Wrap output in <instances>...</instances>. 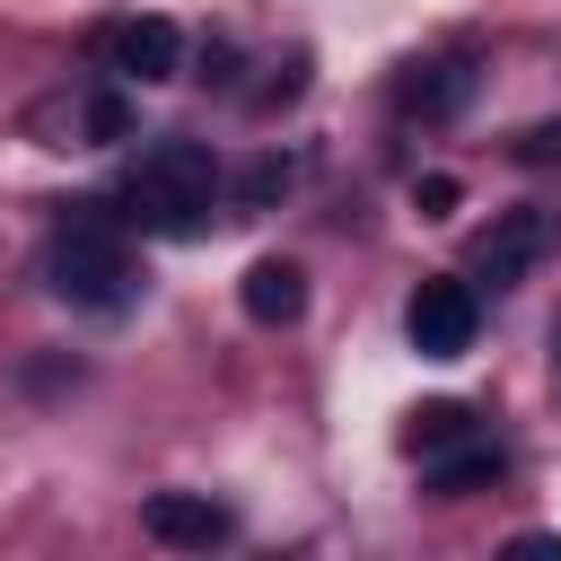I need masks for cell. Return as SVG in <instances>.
<instances>
[{"label": "cell", "instance_id": "cell-1", "mask_svg": "<svg viewBox=\"0 0 561 561\" xmlns=\"http://www.w3.org/2000/svg\"><path fill=\"white\" fill-rule=\"evenodd\" d=\"M123 202H131L140 228L193 237V228L210 219V202H219V158H210L202 140H149L140 167H131V184H123Z\"/></svg>", "mask_w": 561, "mask_h": 561}, {"label": "cell", "instance_id": "cell-2", "mask_svg": "<svg viewBox=\"0 0 561 561\" xmlns=\"http://www.w3.org/2000/svg\"><path fill=\"white\" fill-rule=\"evenodd\" d=\"M44 280H53V298H70V307H96V316H114L123 298H131V245H123V228L88 202L61 237H53V254H44Z\"/></svg>", "mask_w": 561, "mask_h": 561}, {"label": "cell", "instance_id": "cell-3", "mask_svg": "<svg viewBox=\"0 0 561 561\" xmlns=\"http://www.w3.org/2000/svg\"><path fill=\"white\" fill-rule=\"evenodd\" d=\"M473 324H482L473 280H421L412 307H403V342H412L421 359H465V351H473Z\"/></svg>", "mask_w": 561, "mask_h": 561}, {"label": "cell", "instance_id": "cell-4", "mask_svg": "<svg viewBox=\"0 0 561 561\" xmlns=\"http://www.w3.org/2000/svg\"><path fill=\"white\" fill-rule=\"evenodd\" d=\"M96 61H105L123 88H167V79L184 70V35H175V18H123V26H105Z\"/></svg>", "mask_w": 561, "mask_h": 561}, {"label": "cell", "instance_id": "cell-5", "mask_svg": "<svg viewBox=\"0 0 561 561\" xmlns=\"http://www.w3.org/2000/svg\"><path fill=\"white\" fill-rule=\"evenodd\" d=\"M543 245H552V210L517 202V210H500V219H491V237L473 245V272H482L491 289H517V280L543 263Z\"/></svg>", "mask_w": 561, "mask_h": 561}, {"label": "cell", "instance_id": "cell-6", "mask_svg": "<svg viewBox=\"0 0 561 561\" xmlns=\"http://www.w3.org/2000/svg\"><path fill=\"white\" fill-rule=\"evenodd\" d=\"M228 508L210 500V491H149L140 500V535L149 543H167V552H210V543H228Z\"/></svg>", "mask_w": 561, "mask_h": 561}, {"label": "cell", "instance_id": "cell-7", "mask_svg": "<svg viewBox=\"0 0 561 561\" xmlns=\"http://www.w3.org/2000/svg\"><path fill=\"white\" fill-rule=\"evenodd\" d=\"M473 53H447V61H421L403 88H394V105L403 114H421V123H447V114H465V96H473Z\"/></svg>", "mask_w": 561, "mask_h": 561}, {"label": "cell", "instance_id": "cell-8", "mask_svg": "<svg viewBox=\"0 0 561 561\" xmlns=\"http://www.w3.org/2000/svg\"><path fill=\"white\" fill-rule=\"evenodd\" d=\"M237 307H245L254 324H298V316H307V272H298L289 254H263V263H245Z\"/></svg>", "mask_w": 561, "mask_h": 561}, {"label": "cell", "instance_id": "cell-9", "mask_svg": "<svg viewBox=\"0 0 561 561\" xmlns=\"http://www.w3.org/2000/svg\"><path fill=\"white\" fill-rule=\"evenodd\" d=\"M500 473H508V456H500L491 438H465V447L430 456V491H438V500H465V491H482V482H500Z\"/></svg>", "mask_w": 561, "mask_h": 561}, {"label": "cell", "instance_id": "cell-10", "mask_svg": "<svg viewBox=\"0 0 561 561\" xmlns=\"http://www.w3.org/2000/svg\"><path fill=\"white\" fill-rule=\"evenodd\" d=\"M465 438H482L465 403H421V412L403 421V447H412V456H447V447H465Z\"/></svg>", "mask_w": 561, "mask_h": 561}, {"label": "cell", "instance_id": "cell-11", "mask_svg": "<svg viewBox=\"0 0 561 561\" xmlns=\"http://www.w3.org/2000/svg\"><path fill=\"white\" fill-rule=\"evenodd\" d=\"M289 175H298L289 158H254V167L237 175V202H245V210H272V202L289 193Z\"/></svg>", "mask_w": 561, "mask_h": 561}, {"label": "cell", "instance_id": "cell-12", "mask_svg": "<svg viewBox=\"0 0 561 561\" xmlns=\"http://www.w3.org/2000/svg\"><path fill=\"white\" fill-rule=\"evenodd\" d=\"M79 131H88V140H131V105L105 88V96H88V105H79Z\"/></svg>", "mask_w": 561, "mask_h": 561}, {"label": "cell", "instance_id": "cell-13", "mask_svg": "<svg viewBox=\"0 0 561 561\" xmlns=\"http://www.w3.org/2000/svg\"><path fill=\"white\" fill-rule=\"evenodd\" d=\"M456 202H465V184H456V175H421V184H412V210H421V219H447Z\"/></svg>", "mask_w": 561, "mask_h": 561}, {"label": "cell", "instance_id": "cell-14", "mask_svg": "<svg viewBox=\"0 0 561 561\" xmlns=\"http://www.w3.org/2000/svg\"><path fill=\"white\" fill-rule=\"evenodd\" d=\"M517 158L526 167H561V123H526L517 131Z\"/></svg>", "mask_w": 561, "mask_h": 561}, {"label": "cell", "instance_id": "cell-15", "mask_svg": "<svg viewBox=\"0 0 561 561\" xmlns=\"http://www.w3.org/2000/svg\"><path fill=\"white\" fill-rule=\"evenodd\" d=\"M517 552L526 561H561V535H517Z\"/></svg>", "mask_w": 561, "mask_h": 561}, {"label": "cell", "instance_id": "cell-16", "mask_svg": "<svg viewBox=\"0 0 561 561\" xmlns=\"http://www.w3.org/2000/svg\"><path fill=\"white\" fill-rule=\"evenodd\" d=\"M552 368H561V333H552Z\"/></svg>", "mask_w": 561, "mask_h": 561}]
</instances>
